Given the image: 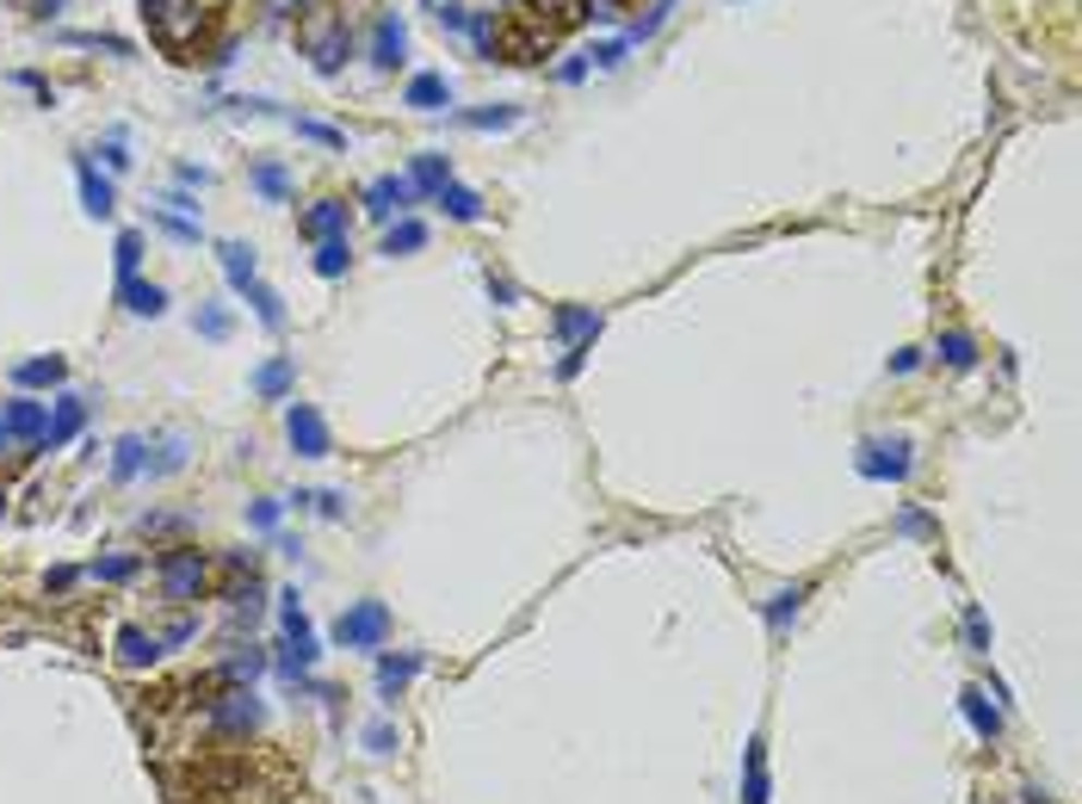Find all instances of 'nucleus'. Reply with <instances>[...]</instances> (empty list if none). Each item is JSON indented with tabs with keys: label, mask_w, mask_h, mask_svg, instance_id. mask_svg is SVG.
Instances as JSON below:
<instances>
[{
	"label": "nucleus",
	"mask_w": 1082,
	"mask_h": 804,
	"mask_svg": "<svg viewBox=\"0 0 1082 804\" xmlns=\"http://www.w3.org/2000/svg\"><path fill=\"white\" fill-rule=\"evenodd\" d=\"M897 533H915V538H922V533H934V520H928V514H903V520H897Z\"/></svg>",
	"instance_id": "nucleus-46"
},
{
	"label": "nucleus",
	"mask_w": 1082,
	"mask_h": 804,
	"mask_svg": "<svg viewBox=\"0 0 1082 804\" xmlns=\"http://www.w3.org/2000/svg\"><path fill=\"white\" fill-rule=\"evenodd\" d=\"M915 365H922V353H915V346H903V353H891V371H915Z\"/></svg>",
	"instance_id": "nucleus-47"
},
{
	"label": "nucleus",
	"mask_w": 1082,
	"mask_h": 804,
	"mask_svg": "<svg viewBox=\"0 0 1082 804\" xmlns=\"http://www.w3.org/2000/svg\"><path fill=\"white\" fill-rule=\"evenodd\" d=\"M285 440L297 446V459H328V422L309 409V402H291L285 409Z\"/></svg>",
	"instance_id": "nucleus-6"
},
{
	"label": "nucleus",
	"mask_w": 1082,
	"mask_h": 804,
	"mask_svg": "<svg viewBox=\"0 0 1082 804\" xmlns=\"http://www.w3.org/2000/svg\"><path fill=\"white\" fill-rule=\"evenodd\" d=\"M384 637H390V607L384 600H360V607H347L335 619V644L341 650H384Z\"/></svg>",
	"instance_id": "nucleus-4"
},
{
	"label": "nucleus",
	"mask_w": 1082,
	"mask_h": 804,
	"mask_svg": "<svg viewBox=\"0 0 1082 804\" xmlns=\"http://www.w3.org/2000/svg\"><path fill=\"white\" fill-rule=\"evenodd\" d=\"M242 297H247V304H254V316H260L266 328H285V304H279V291H266L260 279H254V285H247Z\"/></svg>",
	"instance_id": "nucleus-29"
},
{
	"label": "nucleus",
	"mask_w": 1082,
	"mask_h": 804,
	"mask_svg": "<svg viewBox=\"0 0 1082 804\" xmlns=\"http://www.w3.org/2000/svg\"><path fill=\"white\" fill-rule=\"evenodd\" d=\"M291 378H297V365H291V360H266L247 383H254V397L279 402V397H291Z\"/></svg>",
	"instance_id": "nucleus-21"
},
{
	"label": "nucleus",
	"mask_w": 1082,
	"mask_h": 804,
	"mask_svg": "<svg viewBox=\"0 0 1082 804\" xmlns=\"http://www.w3.org/2000/svg\"><path fill=\"white\" fill-rule=\"evenodd\" d=\"M217 260H223V279L235 291L254 285V248H247V242H217Z\"/></svg>",
	"instance_id": "nucleus-22"
},
{
	"label": "nucleus",
	"mask_w": 1082,
	"mask_h": 804,
	"mask_svg": "<svg viewBox=\"0 0 1082 804\" xmlns=\"http://www.w3.org/2000/svg\"><path fill=\"white\" fill-rule=\"evenodd\" d=\"M210 718H217V730H223V736H247V730H260V699L235 687V693H223V699H217V711H210Z\"/></svg>",
	"instance_id": "nucleus-9"
},
{
	"label": "nucleus",
	"mask_w": 1082,
	"mask_h": 804,
	"mask_svg": "<svg viewBox=\"0 0 1082 804\" xmlns=\"http://www.w3.org/2000/svg\"><path fill=\"white\" fill-rule=\"evenodd\" d=\"M304 235H316V242H335V235H347V205H341V198H323V205H309V211H304Z\"/></svg>",
	"instance_id": "nucleus-19"
},
{
	"label": "nucleus",
	"mask_w": 1082,
	"mask_h": 804,
	"mask_svg": "<svg viewBox=\"0 0 1082 804\" xmlns=\"http://www.w3.org/2000/svg\"><path fill=\"white\" fill-rule=\"evenodd\" d=\"M347 260H353V248H347V235H335V242H323V248H316V272H323V279H341V272H347Z\"/></svg>",
	"instance_id": "nucleus-31"
},
{
	"label": "nucleus",
	"mask_w": 1082,
	"mask_h": 804,
	"mask_svg": "<svg viewBox=\"0 0 1082 804\" xmlns=\"http://www.w3.org/2000/svg\"><path fill=\"white\" fill-rule=\"evenodd\" d=\"M198 334H205V341H229V309L223 304H205V309H198Z\"/></svg>",
	"instance_id": "nucleus-35"
},
{
	"label": "nucleus",
	"mask_w": 1082,
	"mask_h": 804,
	"mask_svg": "<svg viewBox=\"0 0 1082 804\" xmlns=\"http://www.w3.org/2000/svg\"><path fill=\"white\" fill-rule=\"evenodd\" d=\"M136 570H143L136 557H99V563H94V575H99V582H131Z\"/></svg>",
	"instance_id": "nucleus-36"
},
{
	"label": "nucleus",
	"mask_w": 1082,
	"mask_h": 804,
	"mask_svg": "<svg viewBox=\"0 0 1082 804\" xmlns=\"http://www.w3.org/2000/svg\"><path fill=\"white\" fill-rule=\"evenodd\" d=\"M260 669H266V656H260V650H242V656H229V662H223L229 681H254Z\"/></svg>",
	"instance_id": "nucleus-39"
},
{
	"label": "nucleus",
	"mask_w": 1082,
	"mask_h": 804,
	"mask_svg": "<svg viewBox=\"0 0 1082 804\" xmlns=\"http://www.w3.org/2000/svg\"><path fill=\"white\" fill-rule=\"evenodd\" d=\"M854 464H860V477H873V483H903L910 477V440H866Z\"/></svg>",
	"instance_id": "nucleus-5"
},
{
	"label": "nucleus",
	"mask_w": 1082,
	"mask_h": 804,
	"mask_svg": "<svg viewBox=\"0 0 1082 804\" xmlns=\"http://www.w3.org/2000/svg\"><path fill=\"white\" fill-rule=\"evenodd\" d=\"M161 650H168V644H161V637H149L143 625H124V632H118V662H124V669H149Z\"/></svg>",
	"instance_id": "nucleus-16"
},
{
	"label": "nucleus",
	"mask_w": 1082,
	"mask_h": 804,
	"mask_svg": "<svg viewBox=\"0 0 1082 804\" xmlns=\"http://www.w3.org/2000/svg\"><path fill=\"white\" fill-rule=\"evenodd\" d=\"M81 427H87V402H81V397H62V402H57V415H50V427H44V446L57 452V446L75 440Z\"/></svg>",
	"instance_id": "nucleus-13"
},
{
	"label": "nucleus",
	"mask_w": 1082,
	"mask_h": 804,
	"mask_svg": "<svg viewBox=\"0 0 1082 804\" xmlns=\"http://www.w3.org/2000/svg\"><path fill=\"white\" fill-rule=\"evenodd\" d=\"M940 360H947L952 371H971V365H977V341H971V334H940Z\"/></svg>",
	"instance_id": "nucleus-30"
},
{
	"label": "nucleus",
	"mask_w": 1082,
	"mask_h": 804,
	"mask_svg": "<svg viewBox=\"0 0 1082 804\" xmlns=\"http://www.w3.org/2000/svg\"><path fill=\"white\" fill-rule=\"evenodd\" d=\"M421 669H427V656H421V650H409V656H378V693H384V699H397V693L409 687Z\"/></svg>",
	"instance_id": "nucleus-12"
},
{
	"label": "nucleus",
	"mask_w": 1082,
	"mask_h": 804,
	"mask_svg": "<svg viewBox=\"0 0 1082 804\" xmlns=\"http://www.w3.org/2000/svg\"><path fill=\"white\" fill-rule=\"evenodd\" d=\"M365 748H372V755H390V748H397V730L390 724H365Z\"/></svg>",
	"instance_id": "nucleus-42"
},
{
	"label": "nucleus",
	"mask_w": 1082,
	"mask_h": 804,
	"mask_svg": "<svg viewBox=\"0 0 1082 804\" xmlns=\"http://www.w3.org/2000/svg\"><path fill=\"white\" fill-rule=\"evenodd\" d=\"M551 328H557V341L570 346V353H588V346H594V334H600V309L557 304V309H551Z\"/></svg>",
	"instance_id": "nucleus-8"
},
{
	"label": "nucleus",
	"mask_w": 1082,
	"mask_h": 804,
	"mask_svg": "<svg viewBox=\"0 0 1082 804\" xmlns=\"http://www.w3.org/2000/svg\"><path fill=\"white\" fill-rule=\"evenodd\" d=\"M402 50H409V32H402V20H397V13H384V20H378V32H372V62H378V69H397V62H402Z\"/></svg>",
	"instance_id": "nucleus-17"
},
{
	"label": "nucleus",
	"mask_w": 1082,
	"mask_h": 804,
	"mask_svg": "<svg viewBox=\"0 0 1082 804\" xmlns=\"http://www.w3.org/2000/svg\"><path fill=\"white\" fill-rule=\"evenodd\" d=\"M155 230H168L173 242H198V223H192V217H180V211H155Z\"/></svg>",
	"instance_id": "nucleus-37"
},
{
	"label": "nucleus",
	"mask_w": 1082,
	"mask_h": 804,
	"mask_svg": "<svg viewBox=\"0 0 1082 804\" xmlns=\"http://www.w3.org/2000/svg\"><path fill=\"white\" fill-rule=\"evenodd\" d=\"M143 20H149V38L168 57H186L198 25H205V0H143Z\"/></svg>",
	"instance_id": "nucleus-1"
},
{
	"label": "nucleus",
	"mask_w": 1082,
	"mask_h": 804,
	"mask_svg": "<svg viewBox=\"0 0 1082 804\" xmlns=\"http://www.w3.org/2000/svg\"><path fill=\"white\" fill-rule=\"evenodd\" d=\"M7 434H13V446H44V427H50V415H44V402H32V397H13L7 402Z\"/></svg>",
	"instance_id": "nucleus-10"
},
{
	"label": "nucleus",
	"mask_w": 1082,
	"mask_h": 804,
	"mask_svg": "<svg viewBox=\"0 0 1082 804\" xmlns=\"http://www.w3.org/2000/svg\"><path fill=\"white\" fill-rule=\"evenodd\" d=\"M155 575H161V594H168L173 607H186L205 594V557L192 551V545H173V551L155 557Z\"/></svg>",
	"instance_id": "nucleus-3"
},
{
	"label": "nucleus",
	"mask_w": 1082,
	"mask_h": 804,
	"mask_svg": "<svg viewBox=\"0 0 1082 804\" xmlns=\"http://www.w3.org/2000/svg\"><path fill=\"white\" fill-rule=\"evenodd\" d=\"M402 99H409V106H415V112H439V106H446V99H452V87H446V75H415V81H409V94H402Z\"/></svg>",
	"instance_id": "nucleus-23"
},
{
	"label": "nucleus",
	"mask_w": 1082,
	"mask_h": 804,
	"mask_svg": "<svg viewBox=\"0 0 1082 804\" xmlns=\"http://www.w3.org/2000/svg\"><path fill=\"white\" fill-rule=\"evenodd\" d=\"M297 7H309V0H272V13H297Z\"/></svg>",
	"instance_id": "nucleus-48"
},
{
	"label": "nucleus",
	"mask_w": 1082,
	"mask_h": 804,
	"mask_svg": "<svg viewBox=\"0 0 1082 804\" xmlns=\"http://www.w3.org/2000/svg\"><path fill=\"white\" fill-rule=\"evenodd\" d=\"M297 44H304V57L316 62V75H335L347 62V20L335 7H309L304 25H297Z\"/></svg>",
	"instance_id": "nucleus-2"
},
{
	"label": "nucleus",
	"mask_w": 1082,
	"mask_h": 804,
	"mask_svg": "<svg viewBox=\"0 0 1082 804\" xmlns=\"http://www.w3.org/2000/svg\"><path fill=\"white\" fill-rule=\"evenodd\" d=\"M62 7H69V0H38V13H44V20H50V13H62Z\"/></svg>",
	"instance_id": "nucleus-49"
},
{
	"label": "nucleus",
	"mask_w": 1082,
	"mask_h": 804,
	"mask_svg": "<svg viewBox=\"0 0 1082 804\" xmlns=\"http://www.w3.org/2000/svg\"><path fill=\"white\" fill-rule=\"evenodd\" d=\"M409 205H415V186H409V173H378V180L365 186V211L378 217V223L402 217Z\"/></svg>",
	"instance_id": "nucleus-7"
},
{
	"label": "nucleus",
	"mask_w": 1082,
	"mask_h": 804,
	"mask_svg": "<svg viewBox=\"0 0 1082 804\" xmlns=\"http://www.w3.org/2000/svg\"><path fill=\"white\" fill-rule=\"evenodd\" d=\"M118 304L131 309V316H161V309H168V291L149 285V279H118Z\"/></svg>",
	"instance_id": "nucleus-18"
},
{
	"label": "nucleus",
	"mask_w": 1082,
	"mask_h": 804,
	"mask_svg": "<svg viewBox=\"0 0 1082 804\" xmlns=\"http://www.w3.org/2000/svg\"><path fill=\"white\" fill-rule=\"evenodd\" d=\"M513 106H483V112H458V124H471V131H508L513 124Z\"/></svg>",
	"instance_id": "nucleus-32"
},
{
	"label": "nucleus",
	"mask_w": 1082,
	"mask_h": 804,
	"mask_svg": "<svg viewBox=\"0 0 1082 804\" xmlns=\"http://www.w3.org/2000/svg\"><path fill=\"white\" fill-rule=\"evenodd\" d=\"M767 792H774L767 785V743L755 736V743L742 748V804H767Z\"/></svg>",
	"instance_id": "nucleus-14"
},
{
	"label": "nucleus",
	"mask_w": 1082,
	"mask_h": 804,
	"mask_svg": "<svg viewBox=\"0 0 1082 804\" xmlns=\"http://www.w3.org/2000/svg\"><path fill=\"white\" fill-rule=\"evenodd\" d=\"M143 464H149V446L136 440V434H124V440H118V452H112V477L131 483V477H143Z\"/></svg>",
	"instance_id": "nucleus-26"
},
{
	"label": "nucleus",
	"mask_w": 1082,
	"mask_h": 804,
	"mask_svg": "<svg viewBox=\"0 0 1082 804\" xmlns=\"http://www.w3.org/2000/svg\"><path fill=\"white\" fill-rule=\"evenodd\" d=\"M62 378H69V360H62V353H50V360H25V365H13V383H20V390H57Z\"/></svg>",
	"instance_id": "nucleus-15"
},
{
	"label": "nucleus",
	"mask_w": 1082,
	"mask_h": 804,
	"mask_svg": "<svg viewBox=\"0 0 1082 804\" xmlns=\"http://www.w3.org/2000/svg\"><path fill=\"white\" fill-rule=\"evenodd\" d=\"M254 192H260V198H272V205H285V198H291V173L279 168V161H254Z\"/></svg>",
	"instance_id": "nucleus-27"
},
{
	"label": "nucleus",
	"mask_w": 1082,
	"mask_h": 804,
	"mask_svg": "<svg viewBox=\"0 0 1082 804\" xmlns=\"http://www.w3.org/2000/svg\"><path fill=\"white\" fill-rule=\"evenodd\" d=\"M439 205H446V217H458V223H476V217H483V198H476L471 186H458V180L439 192Z\"/></svg>",
	"instance_id": "nucleus-28"
},
{
	"label": "nucleus",
	"mask_w": 1082,
	"mask_h": 804,
	"mask_svg": "<svg viewBox=\"0 0 1082 804\" xmlns=\"http://www.w3.org/2000/svg\"><path fill=\"white\" fill-rule=\"evenodd\" d=\"M75 180H81V205H87V217H112L118 192H112V180H99V168L87 161V155H75Z\"/></svg>",
	"instance_id": "nucleus-11"
},
{
	"label": "nucleus",
	"mask_w": 1082,
	"mask_h": 804,
	"mask_svg": "<svg viewBox=\"0 0 1082 804\" xmlns=\"http://www.w3.org/2000/svg\"><path fill=\"white\" fill-rule=\"evenodd\" d=\"M415 248H427V223L402 217V223H390V230H384V254H390V260H397V254H415Z\"/></svg>",
	"instance_id": "nucleus-24"
},
{
	"label": "nucleus",
	"mask_w": 1082,
	"mask_h": 804,
	"mask_svg": "<svg viewBox=\"0 0 1082 804\" xmlns=\"http://www.w3.org/2000/svg\"><path fill=\"white\" fill-rule=\"evenodd\" d=\"M798 600H804V588H786V594H774V600H767V625H774V632L798 613Z\"/></svg>",
	"instance_id": "nucleus-38"
},
{
	"label": "nucleus",
	"mask_w": 1082,
	"mask_h": 804,
	"mask_svg": "<svg viewBox=\"0 0 1082 804\" xmlns=\"http://www.w3.org/2000/svg\"><path fill=\"white\" fill-rule=\"evenodd\" d=\"M520 7H532V13H545V7H551L557 20H570V13H582V0H520Z\"/></svg>",
	"instance_id": "nucleus-43"
},
{
	"label": "nucleus",
	"mask_w": 1082,
	"mask_h": 804,
	"mask_svg": "<svg viewBox=\"0 0 1082 804\" xmlns=\"http://www.w3.org/2000/svg\"><path fill=\"white\" fill-rule=\"evenodd\" d=\"M279 514H285V508H279V501H254V508H247V526H254V533H272V526H279Z\"/></svg>",
	"instance_id": "nucleus-40"
},
{
	"label": "nucleus",
	"mask_w": 1082,
	"mask_h": 804,
	"mask_svg": "<svg viewBox=\"0 0 1082 804\" xmlns=\"http://www.w3.org/2000/svg\"><path fill=\"white\" fill-rule=\"evenodd\" d=\"M0 508H7V496H0Z\"/></svg>",
	"instance_id": "nucleus-50"
},
{
	"label": "nucleus",
	"mask_w": 1082,
	"mask_h": 804,
	"mask_svg": "<svg viewBox=\"0 0 1082 804\" xmlns=\"http://www.w3.org/2000/svg\"><path fill=\"white\" fill-rule=\"evenodd\" d=\"M291 131L309 136V143H323V149H347V131H335V124H316V118H291Z\"/></svg>",
	"instance_id": "nucleus-33"
},
{
	"label": "nucleus",
	"mask_w": 1082,
	"mask_h": 804,
	"mask_svg": "<svg viewBox=\"0 0 1082 804\" xmlns=\"http://www.w3.org/2000/svg\"><path fill=\"white\" fill-rule=\"evenodd\" d=\"M959 711H965V724L977 730L984 743H996V730H1002V718H996V711L984 706V693H977V687H971V693H959Z\"/></svg>",
	"instance_id": "nucleus-25"
},
{
	"label": "nucleus",
	"mask_w": 1082,
	"mask_h": 804,
	"mask_svg": "<svg viewBox=\"0 0 1082 804\" xmlns=\"http://www.w3.org/2000/svg\"><path fill=\"white\" fill-rule=\"evenodd\" d=\"M136 267H143V235L124 230L118 235V279H136Z\"/></svg>",
	"instance_id": "nucleus-34"
},
{
	"label": "nucleus",
	"mask_w": 1082,
	"mask_h": 804,
	"mask_svg": "<svg viewBox=\"0 0 1082 804\" xmlns=\"http://www.w3.org/2000/svg\"><path fill=\"white\" fill-rule=\"evenodd\" d=\"M409 186H415V198H421V192H434V198H439V192L452 186V161H446V155H415Z\"/></svg>",
	"instance_id": "nucleus-20"
},
{
	"label": "nucleus",
	"mask_w": 1082,
	"mask_h": 804,
	"mask_svg": "<svg viewBox=\"0 0 1082 804\" xmlns=\"http://www.w3.org/2000/svg\"><path fill=\"white\" fill-rule=\"evenodd\" d=\"M594 62H600V69H619V62H625V44H600V50H594Z\"/></svg>",
	"instance_id": "nucleus-44"
},
{
	"label": "nucleus",
	"mask_w": 1082,
	"mask_h": 804,
	"mask_svg": "<svg viewBox=\"0 0 1082 804\" xmlns=\"http://www.w3.org/2000/svg\"><path fill=\"white\" fill-rule=\"evenodd\" d=\"M99 155H106V168H118V173L131 168V155H124V143H118V136H112V143H106V149H99Z\"/></svg>",
	"instance_id": "nucleus-45"
},
{
	"label": "nucleus",
	"mask_w": 1082,
	"mask_h": 804,
	"mask_svg": "<svg viewBox=\"0 0 1082 804\" xmlns=\"http://www.w3.org/2000/svg\"><path fill=\"white\" fill-rule=\"evenodd\" d=\"M965 644H971V650H977V656L989 650V619L977 613V607H971V613H965Z\"/></svg>",
	"instance_id": "nucleus-41"
}]
</instances>
